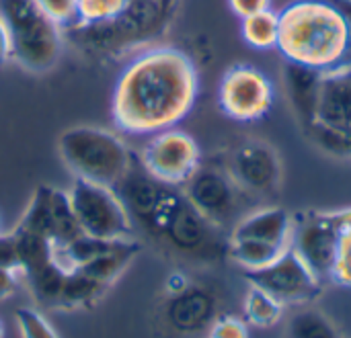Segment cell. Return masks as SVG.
<instances>
[{
  "mask_svg": "<svg viewBox=\"0 0 351 338\" xmlns=\"http://www.w3.org/2000/svg\"><path fill=\"white\" fill-rule=\"evenodd\" d=\"M226 170L251 199L274 197L282 185V162L274 146L261 140H247L234 146L226 160Z\"/></svg>",
  "mask_w": 351,
  "mask_h": 338,
  "instance_id": "5bb4252c",
  "label": "cell"
},
{
  "mask_svg": "<svg viewBox=\"0 0 351 338\" xmlns=\"http://www.w3.org/2000/svg\"><path fill=\"white\" fill-rule=\"evenodd\" d=\"M68 197L82 234L105 240L134 238V222L113 187L74 179Z\"/></svg>",
  "mask_w": 351,
  "mask_h": 338,
  "instance_id": "9c48e42d",
  "label": "cell"
},
{
  "mask_svg": "<svg viewBox=\"0 0 351 338\" xmlns=\"http://www.w3.org/2000/svg\"><path fill=\"white\" fill-rule=\"evenodd\" d=\"M329 2H333L343 12L346 21L350 25V51H348V55H351V0H329Z\"/></svg>",
  "mask_w": 351,
  "mask_h": 338,
  "instance_id": "e575fe53",
  "label": "cell"
},
{
  "mask_svg": "<svg viewBox=\"0 0 351 338\" xmlns=\"http://www.w3.org/2000/svg\"><path fill=\"white\" fill-rule=\"evenodd\" d=\"M130 0H78V25H99L117 18Z\"/></svg>",
  "mask_w": 351,
  "mask_h": 338,
  "instance_id": "d4e9b609",
  "label": "cell"
},
{
  "mask_svg": "<svg viewBox=\"0 0 351 338\" xmlns=\"http://www.w3.org/2000/svg\"><path fill=\"white\" fill-rule=\"evenodd\" d=\"M321 80H323V70L306 68L300 64L286 66V72H284L286 96H288L292 113L300 125V131H304L315 121Z\"/></svg>",
  "mask_w": 351,
  "mask_h": 338,
  "instance_id": "2e32d148",
  "label": "cell"
},
{
  "mask_svg": "<svg viewBox=\"0 0 351 338\" xmlns=\"http://www.w3.org/2000/svg\"><path fill=\"white\" fill-rule=\"evenodd\" d=\"M302 133L323 154L351 158V62L323 72L317 115Z\"/></svg>",
  "mask_w": 351,
  "mask_h": 338,
  "instance_id": "8992f818",
  "label": "cell"
},
{
  "mask_svg": "<svg viewBox=\"0 0 351 338\" xmlns=\"http://www.w3.org/2000/svg\"><path fill=\"white\" fill-rule=\"evenodd\" d=\"M175 0H130L125 10L99 25H76L86 33V41L95 49L113 51L136 41H148L162 33L171 21Z\"/></svg>",
  "mask_w": 351,
  "mask_h": 338,
  "instance_id": "30bf717a",
  "label": "cell"
},
{
  "mask_svg": "<svg viewBox=\"0 0 351 338\" xmlns=\"http://www.w3.org/2000/svg\"><path fill=\"white\" fill-rule=\"evenodd\" d=\"M0 18L10 35L12 62L35 74L53 68L62 53V33L35 0H0Z\"/></svg>",
  "mask_w": 351,
  "mask_h": 338,
  "instance_id": "5b68a950",
  "label": "cell"
},
{
  "mask_svg": "<svg viewBox=\"0 0 351 338\" xmlns=\"http://www.w3.org/2000/svg\"><path fill=\"white\" fill-rule=\"evenodd\" d=\"M35 4L60 27L78 25V0H35Z\"/></svg>",
  "mask_w": 351,
  "mask_h": 338,
  "instance_id": "83f0119b",
  "label": "cell"
},
{
  "mask_svg": "<svg viewBox=\"0 0 351 338\" xmlns=\"http://www.w3.org/2000/svg\"><path fill=\"white\" fill-rule=\"evenodd\" d=\"M0 267H6V269H21L16 238H14L12 232L0 234Z\"/></svg>",
  "mask_w": 351,
  "mask_h": 338,
  "instance_id": "f546056e",
  "label": "cell"
},
{
  "mask_svg": "<svg viewBox=\"0 0 351 338\" xmlns=\"http://www.w3.org/2000/svg\"><path fill=\"white\" fill-rule=\"evenodd\" d=\"M206 338H249V326L239 316L220 314L212 322Z\"/></svg>",
  "mask_w": 351,
  "mask_h": 338,
  "instance_id": "f1b7e54d",
  "label": "cell"
},
{
  "mask_svg": "<svg viewBox=\"0 0 351 338\" xmlns=\"http://www.w3.org/2000/svg\"><path fill=\"white\" fill-rule=\"evenodd\" d=\"M58 150L74 179L113 189L136 162L128 144L115 131L95 125L66 129L58 140Z\"/></svg>",
  "mask_w": 351,
  "mask_h": 338,
  "instance_id": "277c9868",
  "label": "cell"
},
{
  "mask_svg": "<svg viewBox=\"0 0 351 338\" xmlns=\"http://www.w3.org/2000/svg\"><path fill=\"white\" fill-rule=\"evenodd\" d=\"M0 338H4V324H2V320H0Z\"/></svg>",
  "mask_w": 351,
  "mask_h": 338,
  "instance_id": "d590c367",
  "label": "cell"
},
{
  "mask_svg": "<svg viewBox=\"0 0 351 338\" xmlns=\"http://www.w3.org/2000/svg\"><path fill=\"white\" fill-rule=\"evenodd\" d=\"M286 250H290V248L282 246V244H271V242L251 240V238H230L228 261H232L245 273H249V271H259L263 267H269Z\"/></svg>",
  "mask_w": 351,
  "mask_h": 338,
  "instance_id": "d6986e66",
  "label": "cell"
},
{
  "mask_svg": "<svg viewBox=\"0 0 351 338\" xmlns=\"http://www.w3.org/2000/svg\"><path fill=\"white\" fill-rule=\"evenodd\" d=\"M228 238H251L290 248L292 216L282 207H257L234 224Z\"/></svg>",
  "mask_w": 351,
  "mask_h": 338,
  "instance_id": "e0dca14e",
  "label": "cell"
},
{
  "mask_svg": "<svg viewBox=\"0 0 351 338\" xmlns=\"http://www.w3.org/2000/svg\"><path fill=\"white\" fill-rule=\"evenodd\" d=\"M140 242L134 238H125V240H117L113 248H109L107 252L95 257L93 261H88L86 265H82L78 271H82L84 275L111 285L113 281H117L121 277V273L132 265V261L140 255Z\"/></svg>",
  "mask_w": 351,
  "mask_h": 338,
  "instance_id": "ac0fdd59",
  "label": "cell"
},
{
  "mask_svg": "<svg viewBox=\"0 0 351 338\" xmlns=\"http://www.w3.org/2000/svg\"><path fill=\"white\" fill-rule=\"evenodd\" d=\"M341 236V211H304L292 216V240L300 261L323 281L331 279Z\"/></svg>",
  "mask_w": 351,
  "mask_h": 338,
  "instance_id": "8fae6325",
  "label": "cell"
},
{
  "mask_svg": "<svg viewBox=\"0 0 351 338\" xmlns=\"http://www.w3.org/2000/svg\"><path fill=\"white\" fill-rule=\"evenodd\" d=\"M140 230L165 255L183 265L208 269L228 261L230 238L189 203L181 187H165Z\"/></svg>",
  "mask_w": 351,
  "mask_h": 338,
  "instance_id": "7a4b0ae2",
  "label": "cell"
},
{
  "mask_svg": "<svg viewBox=\"0 0 351 338\" xmlns=\"http://www.w3.org/2000/svg\"><path fill=\"white\" fill-rule=\"evenodd\" d=\"M189 203L216 228L230 234L234 224L249 211V195L234 183L222 164H199V168L181 187Z\"/></svg>",
  "mask_w": 351,
  "mask_h": 338,
  "instance_id": "ba28073f",
  "label": "cell"
},
{
  "mask_svg": "<svg viewBox=\"0 0 351 338\" xmlns=\"http://www.w3.org/2000/svg\"><path fill=\"white\" fill-rule=\"evenodd\" d=\"M288 338H341L337 326L319 310H302L292 316Z\"/></svg>",
  "mask_w": 351,
  "mask_h": 338,
  "instance_id": "cb8c5ba5",
  "label": "cell"
},
{
  "mask_svg": "<svg viewBox=\"0 0 351 338\" xmlns=\"http://www.w3.org/2000/svg\"><path fill=\"white\" fill-rule=\"evenodd\" d=\"M25 279L21 269H6L0 267V300H8L14 296V291L19 289L21 281Z\"/></svg>",
  "mask_w": 351,
  "mask_h": 338,
  "instance_id": "4dcf8cb0",
  "label": "cell"
},
{
  "mask_svg": "<svg viewBox=\"0 0 351 338\" xmlns=\"http://www.w3.org/2000/svg\"><path fill=\"white\" fill-rule=\"evenodd\" d=\"M245 277L249 285L263 289L282 306L311 304L321 296V279L300 261L294 250H286L269 267L249 271Z\"/></svg>",
  "mask_w": 351,
  "mask_h": 338,
  "instance_id": "9a60e30c",
  "label": "cell"
},
{
  "mask_svg": "<svg viewBox=\"0 0 351 338\" xmlns=\"http://www.w3.org/2000/svg\"><path fill=\"white\" fill-rule=\"evenodd\" d=\"M12 55V45H10V35L8 29L4 25V21L0 18V66H4Z\"/></svg>",
  "mask_w": 351,
  "mask_h": 338,
  "instance_id": "836d02e7",
  "label": "cell"
},
{
  "mask_svg": "<svg viewBox=\"0 0 351 338\" xmlns=\"http://www.w3.org/2000/svg\"><path fill=\"white\" fill-rule=\"evenodd\" d=\"M14 322L21 338H60L56 328L35 308H19Z\"/></svg>",
  "mask_w": 351,
  "mask_h": 338,
  "instance_id": "4316f807",
  "label": "cell"
},
{
  "mask_svg": "<svg viewBox=\"0 0 351 338\" xmlns=\"http://www.w3.org/2000/svg\"><path fill=\"white\" fill-rule=\"evenodd\" d=\"M224 294L216 283L189 281L177 294H167L158 306V328L167 338H206L222 314Z\"/></svg>",
  "mask_w": 351,
  "mask_h": 338,
  "instance_id": "52a82bcc",
  "label": "cell"
},
{
  "mask_svg": "<svg viewBox=\"0 0 351 338\" xmlns=\"http://www.w3.org/2000/svg\"><path fill=\"white\" fill-rule=\"evenodd\" d=\"M243 310H245L247 322L257 328L276 326L284 314V306L276 298H271L269 294H265L263 289H259L255 285H249V289L245 294Z\"/></svg>",
  "mask_w": 351,
  "mask_h": 338,
  "instance_id": "7402d4cb",
  "label": "cell"
},
{
  "mask_svg": "<svg viewBox=\"0 0 351 338\" xmlns=\"http://www.w3.org/2000/svg\"><path fill=\"white\" fill-rule=\"evenodd\" d=\"M280 16L274 10H263L243 18V37L255 49H271L278 45Z\"/></svg>",
  "mask_w": 351,
  "mask_h": 338,
  "instance_id": "603a6c76",
  "label": "cell"
},
{
  "mask_svg": "<svg viewBox=\"0 0 351 338\" xmlns=\"http://www.w3.org/2000/svg\"><path fill=\"white\" fill-rule=\"evenodd\" d=\"M280 16L278 49L290 64L333 70L350 51V25L329 0H296Z\"/></svg>",
  "mask_w": 351,
  "mask_h": 338,
  "instance_id": "3957f363",
  "label": "cell"
},
{
  "mask_svg": "<svg viewBox=\"0 0 351 338\" xmlns=\"http://www.w3.org/2000/svg\"><path fill=\"white\" fill-rule=\"evenodd\" d=\"M66 275L68 273L51 259L47 265L27 273L25 281L29 283V289H31V294H33V298H35V302L39 306L56 310V304H58V298H60Z\"/></svg>",
  "mask_w": 351,
  "mask_h": 338,
  "instance_id": "44dd1931",
  "label": "cell"
},
{
  "mask_svg": "<svg viewBox=\"0 0 351 338\" xmlns=\"http://www.w3.org/2000/svg\"><path fill=\"white\" fill-rule=\"evenodd\" d=\"M109 285L84 275L82 271H70L64 279L56 310H84L90 308L93 304H97Z\"/></svg>",
  "mask_w": 351,
  "mask_h": 338,
  "instance_id": "ffe728a7",
  "label": "cell"
},
{
  "mask_svg": "<svg viewBox=\"0 0 351 338\" xmlns=\"http://www.w3.org/2000/svg\"><path fill=\"white\" fill-rule=\"evenodd\" d=\"M140 164L156 181L183 187L202 164L197 142L183 129L169 127L152 133L140 152Z\"/></svg>",
  "mask_w": 351,
  "mask_h": 338,
  "instance_id": "7c38bea8",
  "label": "cell"
},
{
  "mask_svg": "<svg viewBox=\"0 0 351 338\" xmlns=\"http://www.w3.org/2000/svg\"><path fill=\"white\" fill-rule=\"evenodd\" d=\"M331 279L339 285L351 287V207L341 209L339 250H337V261H335Z\"/></svg>",
  "mask_w": 351,
  "mask_h": 338,
  "instance_id": "484cf974",
  "label": "cell"
},
{
  "mask_svg": "<svg viewBox=\"0 0 351 338\" xmlns=\"http://www.w3.org/2000/svg\"><path fill=\"white\" fill-rule=\"evenodd\" d=\"M228 2H230V8L234 10V14L241 18L269 10V4H271V0H228Z\"/></svg>",
  "mask_w": 351,
  "mask_h": 338,
  "instance_id": "1f68e13d",
  "label": "cell"
},
{
  "mask_svg": "<svg viewBox=\"0 0 351 338\" xmlns=\"http://www.w3.org/2000/svg\"><path fill=\"white\" fill-rule=\"evenodd\" d=\"M197 99V72L187 53L152 47L121 72L113 92V121L128 133H158L189 115Z\"/></svg>",
  "mask_w": 351,
  "mask_h": 338,
  "instance_id": "6da1fadb",
  "label": "cell"
},
{
  "mask_svg": "<svg viewBox=\"0 0 351 338\" xmlns=\"http://www.w3.org/2000/svg\"><path fill=\"white\" fill-rule=\"evenodd\" d=\"M220 109L234 121L263 119L274 105V86L255 66L237 64L226 70L218 88Z\"/></svg>",
  "mask_w": 351,
  "mask_h": 338,
  "instance_id": "4fadbf2b",
  "label": "cell"
},
{
  "mask_svg": "<svg viewBox=\"0 0 351 338\" xmlns=\"http://www.w3.org/2000/svg\"><path fill=\"white\" fill-rule=\"evenodd\" d=\"M189 281H191V277L187 273L173 271L167 277V281H165V294H177V291H181V289H185L189 285Z\"/></svg>",
  "mask_w": 351,
  "mask_h": 338,
  "instance_id": "d6a6232c",
  "label": "cell"
}]
</instances>
